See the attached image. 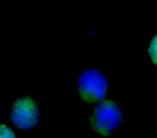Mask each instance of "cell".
<instances>
[{
	"instance_id": "5",
	"label": "cell",
	"mask_w": 157,
	"mask_h": 138,
	"mask_svg": "<svg viewBox=\"0 0 157 138\" xmlns=\"http://www.w3.org/2000/svg\"><path fill=\"white\" fill-rule=\"evenodd\" d=\"M0 138H15V135L8 126L0 124Z\"/></svg>"
},
{
	"instance_id": "1",
	"label": "cell",
	"mask_w": 157,
	"mask_h": 138,
	"mask_svg": "<svg viewBox=\"0 0 157 138\" xmlns=\"http://www.w3.org/2000/svg\"><path fill=\"white\" fill-rule=\"evenodd\" d=\"M123 122V110L116 102L105 100L98 104L93 110L91 125L96 133L110 136Z\"/></svg>"
},
{
	"instance_id": "3",
	"label": "cell",
	"mask_w": 157,
	"mask_h": 138,
	"mask_svg": "<svg viewBox=\"0 0 157 138\" xmlns=\"http://www.w3.org/2000/svg\"><path fill=\"white\" fill-rule=\"evenodd\" d=\"M39 108L30 97L19 98L15 102L11 113V121L19 129H30L39 123Z\"/></svg>"
},
{
	"instance_id": "2",
	"label": "cell",
	"mask_w": 157,
	"mask_h": 138,
	"mask_svg": "<svg viewBox=\"0 0 157 138\" xmlns=\"http://www.w3.org/2000/svg\"><path fill=\"white\" fill-rule=\"evenodd\" d=\"M109 80L99 69H87L78 80V91L84 102H94L105 98Z\"/></svg>"
},
{
	"instance_id": "4",
	"label": "cell",
	"mask_w": 157,
	"mask_h": 138,
	"mask_svg": "<svg viewBox=\"0 0 157 138\" xmlns=\"http://www.w3.org/2000/svg\"><path fill=\"white\" fill-rule=\"evenodd\" d=\"M149 53L152 58L153 63L157 66V35L152 39L150 44V49H149Z\"/></svg>"
}]
</instances>
